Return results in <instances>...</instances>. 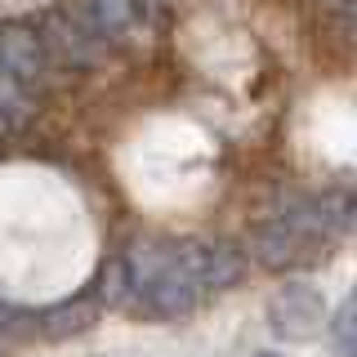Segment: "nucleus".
<instances>
[{"mask_svg": "<svg viewBox=\"0 0 357 357\" xmlns=\"http://www.w3.org/2000/svg\"><path fill=\"white\" fill-rule=\"evenodd\" d=\"M121 299L139 317H188L206 295L237 286L245 259L228 241H201V237H134L130 250L116 264Z\"/></svg>", "mask_w": 357, "mask_h": 357, "instance_id": "f257e3e1", "label": "nucleus"}, {"mask_svg": "<svg viewBox=\"0 0 357 357\" xmlns=\"http://www.w3.org/2000/svg\"><path fill=\"white\" fill-rule=\"evenodd\" d=\"M349 228H353L349 192L290 201L282 215L264 219L259 228H255V259H259L268 273L308 268V264H317Z\"/></svg>", "mask_w": 357, "mask_h": 357, "instance_id": "f03ea898", "label": "nucleus"}, {"mask_svg": "<svg viewBox=\"0 0 357 357\" xmlns=\"http://www.w3.org/2000/svg\"><path fill=\"white\" fill-rule=\"evenodd\" d=\"M255 357H282V353H255Z\"/></svg>", "mask_w": 357, "mask_h": 357, "instance_id": "9d476101", "label": "nucleus"}, {"mask_svg": "<svg viewBox=\"0 0 357 357\" xmlns=\"http://www.w3.org/2000/svg\"><path fill=\"white\" fill-rule=\"evenodd\" d=\"M98 312H103V299L94 295V290H85V295H72L63 299V304L45 308L36 317V326L50 335V340H67V335H81L98 321Z\"/></svg>", "mask_w": 357, "mask_h": 357, "instance_id": "423d86ee", "label": "nucleus"}, {"mask_svg": "<svg viewBox=\"0 0 357 357\" xmlns=\"http://www.w3.org/2000/svg\"><path fill=\"white\" fill-rule=\"evenodd\" d=\"M85 5H89V18H94V27H98V36H103V40L126 36L134 22L143 18L139 0H85Z\"/></svg>", "mask_w": 357, "mask_h": 357, "instance_id": "0eeeda50", "label": "nucleus"}, {"mask_svg": "<svg viewBox=\"0 0 357 357\" xmlns=\"http://www.w3.org/2000/svg\"><path fill=\"white\" fill-rule=\"evenodd\" d=\"M353 317H357V304H353V295H349L340 308H335V317H331V340H335V353H340V357H353V353H357Z\"/></svg>", "mask_w": 357, "mask_h": 357, "instance_id": "6e6552de", "label": "nucleus"}, {"mask_svg": "<svg viewBox=\"0 0 357 357\" xmlns=\"http://www.w3.org/2000/svg\"><path fill=\"white\" fill-rule=\"evenodd\" d=\"M0 76H9L14 85L40 98L45 81H50V50H45L36 22H27V18L0 22Z\"/></svg>", "mask_w": 357, "mask_h": 357, "instance_id": "7ed1b4c3", "label": "nucleus"}, {"mask_svg": "<svg viewBox=\"0 0 357 357\" xmlns=\"http://www.w3.org/2000/svg\"><path fill=\"white\" fill-rule=\"evenodd\" d=\"M40 40H45V50L63 54L67 63H94L98 54H103V45H107L103 36H98L85 0H67V5L54 9V14L45 18Z\"/></svg>", "mask_w": 357, "mask_h": 357, "instance_id": "20e7f679", "label": "nucleus"}, {"mask_svg": "<svg viewBox=\"0 0 357 357\" xmlns=\"http://www.w3.org/2000/svg\"><path fill=\"white\" fill-rule=\"evenodd\" d=\"M268 326L282 340H312L326 326V299L312 282H286L268 299Z\"/></svg>", "mask_w": 357, "mask_h": 357, "instance_id": "39448f33", "label": "nucleus"}, {"mask_svg": "<svg viewBox=\"0 0 357 357\" xmlns=\"http://www.w3.org/2000/svg\"><path fill=\"white\" fill-rule=\"evenodd\" d=\"M0 139H9V126H5V121H0Z\"/></svg>", "mask_w": 357, "mask_h": 357, "instance_id": "1a4fd4ad", "label": "nucleus"}]
</instances>
